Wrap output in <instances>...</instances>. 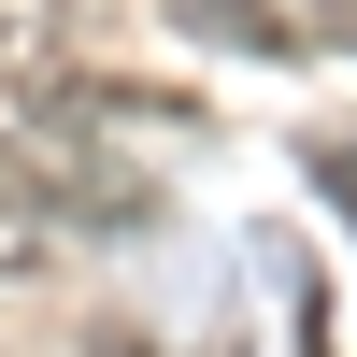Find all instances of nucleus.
<instances>
[{"label":"nucleus","mask_w":357,"mask_h":357,"mask_svg":"<svg viewBox=\"0 0 357 357\" xmlns=\"http://www.w3.org/2000/svg\"><path fill=\"white\" fill-rule=\"evenodd\" d=\"M172 29H186V43H215V57H257V72H286V57L314 43L301 15H286V0H158Z\"/></svg>","instance_id":"1"},{"label":"nucleus","mask_w":357,"mask_h":357,"mask_svg":"<svg viewBox=\"0 0 357 357\" xmlns=\"http://www.w3.org/2000/svg\"><path fill=\"white\" fill-rule=\"evenodd\" d=\"M57 229H72V215H57V200L29 186V172H15V143H0V286L57 272Z\"/></svg>","instance_id":"2"},{"label":"nucleus","mask_w":357,"mask_h":357,"mask_svg":"<svg viewBox=\"0 0 357 357\" xmlns=\"http://www.w3.org/2000/svg\"><path fill=\"white\" fill-rule=\"evenodd\" d=\"M301 158H314V186H329V200H343V215H357V129H314V143H301Z\"/></svg>","instance_id":"3"},{"label":"nucleus","mask_w":357,"mask_h":357,"mask_svg":"<svg viewBox=\"0 0 357 357\" xmlns=\"http://www.w3.org/2000/svg\"><path fill=\"white\" fill-rule=\"evenodd\" d=\"M314 29H357V0H314Z\"/></svg>","instance_id":"4"}]
</instances>
